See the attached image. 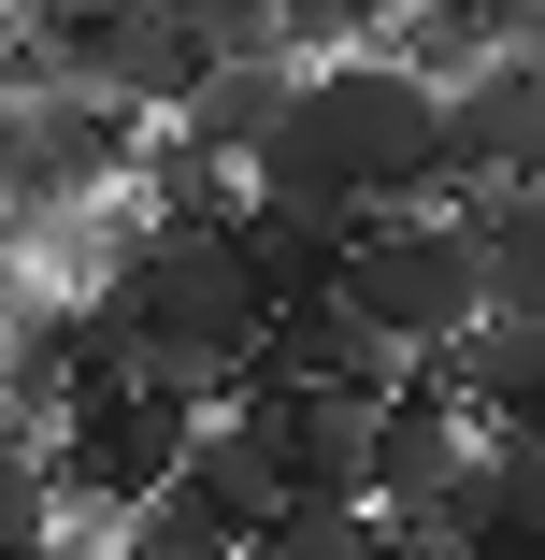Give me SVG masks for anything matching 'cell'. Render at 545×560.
<instances>
[{
  "mask_svg": "<svg viewBox=\"0 0 545 560\" xmlns=\"http://www.w3.org/2000/svg\"><path fill=\"white\" fill-rule=\"evenodd\" d=\"M259 201H316V215H374V201H430V72H402L388 44L359 58H301L287 116L245 159Z\"/></svg>",
  "mask_w": 545,
  "mask_h": 560,
  "instance_id": "cell-1",
  "label": "cell"
},
{
  "mask_svg": "<svg viewBox=\"0 0 545 560\" xmlns=\"http://www.w3.org/2000/svg\"><path fill=\"white\" fill-rule=\"evenodd\" d=\"M116 302H130V374L173 388V402H230L245 360H259V316H273L230 201L215 215H144L130 259H116Z\"/></svg>",
  "mask_w": 545,
  "mask_h": 560,
  "instance_id": "cell-2",
  "label": "cell"
},
{
  "mask_svg": "<svg viewBox=\"0 0 545 560\" xmlns=\"http://www.w3.org/2000/svg\"><path fill=\"white\" fill-rule=\"evenodd\" d=\"M331 302L374 330L388 360H446L460 330L488 316V288H474V245H460V215L446 201H374L359 231H345V273H331Z\"/></svg>",
  "mask_w": 545,
  "mask_h": 560,
  "instance_id": "cell-3",
  "label": "cell"
},
{
  "mask_svg": "<svg viewBox=\"0 0 545 560\" xmlns=\"http://www.w3.org/2000/svg\"><path fill=\"white\" fill-rule=\"evenodd\" d=\"M187 431H201V402H173V388H144V374L72 388V402H58V431H44L58 503H72V517H130V503L187 460Z\"/></svg>",
  "mask_w": 545,
  "mask_h": 560,
  "instance_id": "cell-4",
  "label": "cell"
},
{
  "mask_svg": "<svg viewBox=\"0 0 545 560\" xmlns=\"http://www.w3.org/2000/svg\"><path fill=\"white\" fill-rule=\"evenodd\" d=\"M517 173H545L531 58H474L460 86H430V201H460V187H517Z\"/></svg>",
  "mask_w": 545,
  "mask_h": 560,
  "instance_id": "cell-5",
  "label": "cell"
},
{
  "mask_svg": "<svg viewBox=\"0 0 545 560\" xmlns=\"http://www.w3.org/2000/svg\"><path fill=\"white\" fill-rule=\"evenodd\" d=\"M230 417H245V445H259V475L273 489H359V388H287V374H245L230 388Z\"/></svg>",
  "mask_w": 545,
  "mask_h": 560,
  "instance_id": "cell-6",
  "label": "cell"
},
{
  "mask_svg": "<svg viewBox=\"0 0 545 560\" xmlns=\"http://www.w3.org/2000/svg\"><path fill=\"white\" fill-rule=\"evenodd\" d=\"M245 374H287V388H359V402H388L416 360H388V346H374V330H359L331 288H301V302H273V316H259V360H245Z\"/></svg>",
  "mask_w": 545,
  "mask_h": 560,
  "instance_id": "cell-7",
  "label": "cell"
},
{
  "mask_svg": "<svg viewBox=\"0 0 545 560\" xmlns=\"http://www.w3.org/2000/svg\"><path fill=\"white\" fill-rule=\"evenodd\" d=\"M430 374L474 402V431H545V302H488Z\"/></svg>",
  "mask_w": 545,
  "mask_h": 560,
  "instance_id": "cell-8",
  "label": "cell"
},
{
  "mask_svg": "<svg viewBox=\"0 0 545 560\" xmlns=\"http://www.w3.org/2000/svg\"><path fill=\"white\" fill-rule=\"evenodd\" d=\"M545 44V0H388V58L460 86L474 58H531Z\"/></svg>",
  "mask_w": 545,
  "mask_h": 560,
  "instance_id": "cell-9",
  "label": "cell"
},
{
  "mask_svg": "<svg viewBox=\"0 0 545 560\" xmlns=\"http://www.w3.org/2000/svg\"><path fill=\"white\" fill-rule=\"evenodd\" d=\"M287 86H301V58H287V44H245V58H215V72L173 101V130H187L201 159H230V173H245V159H259V130L287 116Z\"/></svg>",
  "mask_w": 545,
  "mask_h": 560,
  "instance_id": "cell-10",
  "label": "cell"
},
{
  "mask_svg": "<svg viewBox=\"0 0 545 560\" xmlns=\"http://www.w3.org/2000/svg\"><path fill=\"white\" fill-rule=\"evenodd\" d=\"M446 215H460L488 302H545V173H517V187H460Z\"/></svg>",
  "mask_w": 545,
  "mask_h": 560,
  "instance_id": "cell-11",
  "label": "cell"
},
{
  "mask_svg": "<svg viewBox=\"0 0 545 560\" xmlns=\"http://www.w3.org/2000/svg\"><path fill=\"white\" fill-rule=\"evenodd\" d=\"M245 560H388V517L359 489H273V517H259Z\"/></svg>",
  "mask_w": 545,
  "mask_h": 560,
  "instance_id": "cell-12",
  "label": "cell"
},
{
  "mask_svg": "<svg viewBox=\"0 0 545 560\" xmlns=\"http://www.w3.org/2000/svg\"><path fill=\"white\" fill-rule=\"evenodd\" d=\"M273 44L287 58H359V44H388V0H273Z\"/></svg>",
  "mask_w": 545,
  "mask_h": 560,
  "instance_id": "cell-13",
  "label": "cell"
},
{
  "mask_svg": "<svg viewBox=\"0 0 545 560\" xmlns=\"http://www.w3.org/2000/svg\"><path fill=\"white\" fill-rule=\"evenodd\" d=\"M44 532H72L58 460H44V445H0V546H44Z\"/></svg>",
  "mask_w": 545,
  "mask_h": 560,
  "instance_id": "cell-14",
  "label": "cell"
},
{
  "mask_svg": "<svg viewBox=\"0 0 545 560\" xmlns=\"http://www.w3.org/2000/svg\"><path fill=\"white\" fill-rule=\"evenodd\" d=\"M158 15H187L215 58H245V44H273V0H158Z\"/></svg>",
  "mask_w": 545,
  "mask_h": 560,
  "instance_id": "cell-15",
  "label": "cell"
},
{
  "mask_svg": "<svg viewBox=\"0 0 545 560\" xmlns=\"http://www.w3.org/2000/svg\"><path fill=\"white\" fill-rule=\"evenodd\" d=\"M15 30H58V15H100V0H0Z\"/></svg>",
  "mask_w": 545,
  "mask_h": 560,
  "instance_id": "cell-16",
  "label": "cell"
},
{
  "mask_svg": "<svg viewBox=\"0 0 545 560\" xmlns=\"http://www.w3.org/2000/svg\"><path fill=\"white\" fill-rule=\"evenodd\" d=\"M531 101H545V44H531Z\"/></svg>",
  "mask_w": 545,
  "mask_h": 560,
  "instance_id": "cell-17",
  "label": "cell"
},
{
  "mask_svg": "<svg viewBox=\"0 0 545 560\" xmlns=\"http://www.w3.org/2000/svg\"><path fill=\"white\" fill-rule=\"evenodd\" d=\"M0 116H15V101H0Z\"/></svg>",
  "mask_w": 545,
  "mask_h": 560,
  "instance_id": "cell-18",
  "label": "cell"
}]
</instances>
